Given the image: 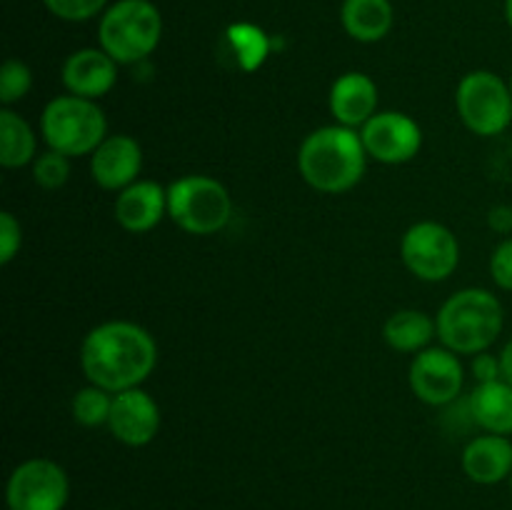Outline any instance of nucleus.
Masks as SVG:
<instances>
[{
  "label": "nucleus",
  "instance_id": "21",
  "mask_svg": "<svg viewBox=\"0 0 512 510\" xmlns=\"http://www.w3.org/2000/svg\"><path fill=\"white\" fill-rule=\"evenodd\" d=\"M35 158L38 135L33 125L13 108H0V165L5 170H18L33 165Z\"/></svg>",
  "mask_w": 512,
  "mask_h": 510
},
{
  "label": "nucleus",
  "instance_id": "14",
  "mask_svg": "<svg viewBox=\"0 0 512 510\" xmlns=\"http://www.w3.org/2000/svg\"><path fill=\"white\" fill-rule=\"evenodd\" d=\"M118 68L120 65L103 48H80L65 58L60 80L65 93L100 100L118 83Z\"/></svg>",
  "mask_w": 512,
  "mask_h": 510
},
{
  "label": "nucleus",
  "instance_id": "16",
  "mask_svg": "<svg viewBox=\"0 0 512 510\" xmlns=\"http://www.w3.org/2000/svg\"><path fill=\"white\" fill-rule=\"evenodd\" d=\"M380 105V90L370 75L360 73V70H350L335 78L330 85L328 108L335 123L345 125V128L360 130L375 113Z\"/></svg>",
  "mask_w": 512,
  "mask_h": 510
},
{
  "label": "nucleus",
  "instance_id": "29",
  "mask_svg": "<svg viewBox=\"0 0 512 510\" xmlns=\"http://www.w3.org/2000/svg\"><path fill=\"white\" fill-rule=\"evenodd\" d=\"M470 373H473L475 383H493V380H503L500 355H493L490 350L473 355V360H470Z\"/></svg>",
  "mask_w": 512,
  "mask_h": 510
},
{
  "label": "nucleus",
  "instance_id": "26",
  "mask_svg": "<svg viewBox=\"0 0 512 510\" xmlns=\"http://www.w3.org/2000/svg\"><path fill=\"white\" fill-rule=\"evenodd\" d=\"M23 248V225L10 210L0 213V265H10Z\"/></svg>",
  "mask_w": 512,
  "mask_h": 510
},
{
  "label": "nucleus",
  "instance_id": "2",
  "mask_svg": "<svg viewBox=\"0 0 512 510\" xmlns=\"http://www.w3.org/2000/svg\"><path fill=\"white\" fill-rule=\"evenodd\" d=\"M368 160L360 130L338 123L310 130L298 148L300 178L323 195L353 190L363 180Z\"/></svg>",
  "mask_w": 512,
  "mask_h": 510
},
{
  "label": "nucleus",
  "instance_id": "10",
  "mask_svg": "<svg viewBox=\"0 0 512 510\" xmlns=\"http://www.w3.org/2000/svg\"><path fill=\"white\" fill-rule=\"evenodd\" d=\"M408 383L415 398L430 408H448L460 398L465 388V365L458 353L445 345L425 348L413 355Z\"/></svg>",
  "mask_w": 512,
  "mask_h": 510
},
{
  "label": "nucleus",
  "instance_id": "9",
  "mask_svg": "<svg viewBox=\"0 0 512 510\" xmlns=\"http://www.w3.org/2000/svg\"><path fill=\"white\" fill-rule=\"evenodd\" d=\"M70 498L68 473L50 458L18 463L5 485L8 510H65Z\"/></svg>",
  "mask_w": 512,
  "mask_h": 510
},
{
  "label": "nucleus",
  "instance_id": "32",
  "mask_svg": "<svg viewBox=\"0 0 512 510\" xmlns=\"http://www.w3.org/2000/svg\"><path fill=\"white\" fill-rule=\"evenodd\" d=\"M505 20H508V25L512 30V0H505Z\"/></svg>",
  "mask_w": 512,
  "mask_h": 510
},
{
  "label": "nucleus",
  "instance_id": "33",
  "mask_svg": "<svg viewBox=\"0 0 512 510\" xmlns=\"http://www.w3.org/2000/svg\"><path fill=\"white\" fill-rule=\"evenodd\" d=\"M508 483H510V493H512V475H510V480H508Z\"/></svg>",
  "mask_w": 512,
  "mask_h": 510
},
{
  "label": "nucleus",
  "instance_id": "7",
  "mask_svg": "<svg viewBox=\"0 0 512 510\" xmlns=\"http://www.w3.org/2000/svg\"><path fill=\"white\" fill-rule=\"evenodd\" d=\"M455 110L470 133L495 138L512 123L510 83L493 70H470L455 90Z\"/></svg>",
  "mask_w": 512,
  "mask_h": 510
},
{
  "label": "nucleus",
  "instance_id": "35",
  "mask_svg": "<svg viewBox=\"0 0 512 510\" xmlns=\"http://www.w3.org/2000/svg\"><path fill=\"white\" fill-rule=\"evenodd\" d=\"M103 510H115V508H103Z\"/></svg>",
  "mask_w": 512,
  "mask_h": 510
},
{
  "label": "nucleus",
  "instance_id": "3",
  "mask_svg": "<svg viewBox=\"0 0 512 510\" xmlns=\"http://www.w3.org/2000/svg\"><path fill=\"white\" fill-rule=\"evenodd\" d=\"M435 325L440 345L473 358L498 343L505 328V310L493 290L463 288L440 305Z\"/></svg>",
  "mask_w": 512,
  "mask_h": 510
},
{
  "label": "nucleus",
  "instance_id": "34",
  "mask_svg": "<svg viewBox=\"0 0 512 510\" xmlns=\"http://www.w3.org/2000/svg\"><path fill=\"white\" fill-rule=\"evenodd\" d=\"M508 83H510V90H512V73H510V80H508Z\"/></svg>",
  "mask_w": 512,
  "mask_h": 510
},
{
  "label": "nucleus",
  "instance_id": "13",
  "mask_svg": "<svg viewBox=\"0 0 512 510\" xmlns=\"http://www.w3.org/2000/svg\"><path fill=\"white\" fill-rule=\"evenodd\" d=\"M143 173V145L133 135H108L90 155V178L98 188L120 193L140 180Z\"/></svg>",
  "mask_w": 512,
  "mask_h": 510
},
{
  "label": "nucleus",
  "instance_id": "6",
  "mask_svg": "<svg viewBox=\"0 0 512 510\" xmlns=\"http://www.w3.org/2000/svg\"><path fill=\"white\" fill-rule=\"evenodd\" d=\"M168 218L188 235H215L233 218V195L213 175H183L168 185Z\"/></svg>",
  "mask_w": 512,
  "mask_h": 510
},
{
  "label": "nucleus",
  "instance_id": "4",
  "mask_svg": "<svg viewBox=\"0 0 512 510\" xmlns=\"http://www.w3.org/2000/svg\"><path fill=\"white\" fill-rule=\"evenodd\" d=\"M163 38V15L150 0H115L98 23V48L118 65H138Z\"/></svg>",
  "mask_w": 512,
  "mask_h": 510
},
{
  "label": "nucleus",
  "instance_id": "30",
  "mask_svg": "<svg viewBox=\"0 0 512 510\" xmlns=\"http://www.w3.org/2000/svg\"><path fill=\"white\" fill-rule=\"evenodd\" d=\"M488 225L500 235L512 233V208L510 205H495L488 213Z\"/></svg>",
  "mask_w": 512,
  "mask_h": 510
},
{
  "label": "nucleus",
  "instance_id": "15",
  "mask_svg": "<svg viewBox=\"0 0 512 510\" xmlns=\"http://www.w3.org/2000/svg\"><path fill=\"white\" fill-rule=\"evenodd\" d=\"M115 223L133 235L150 233L168 218V188L158 180H135L120 190L113 203Z\"/></svg>",
  "mask_w": 512,
  "mask_h": 510
},
{
  "label": "nucleus",
  "instance_id": "17",
  "mask_svg": "<svg viewBox=\"0 0 512 510\" xmlns=\"http://www.w3.org/2000/svg\"><path fill=\"white\" fill-rule=\"evenodd\" d=\"M460 468L478 485H498L512 475V440L508 435L483 433L468 440L460 453Z\"/></svg>",
  "mask_w": 512,
  "mask_h": 510
},
{
  "label": "nucleus",
  "instance_id": "1",
  "mask_svg": "<svg viewBox=\"0 0 512 510\" xmlns=\"http://www.w3.org/2000/svg\"><path fill=\"white\" fill-rule=\"evenodd\" d=\"M158 365V343L148 328L133 320H105L80 343L85 380L108 393L143 388Z\"/></svg>",
  "mask_w": 512,
  "mask_h": 510
},
{
  "label": "nucleus",
  "instance_id": "27",
  "mask_svg": "<svg viewBox=\"0 0 512 510\" xmlns=\"http://www.w3.org/2000/svg\"><path fill=\"white\" fill-rule=\"evenodd\" d=\"M230 38H233L235 48H238L240 58L248 60V68L258 65L265 55V35L258 28H250V25H235L230 30Z\"/></svg>",
  "mask_w": 512,
  "mask_h": 510
},
{
  "label": "nucleus",
  "instance_id": "31",
  "mask_svg": "<svg viewBox=\"0 0 512 510\" xmlns=\"http://www.w3.org/2000/svg\"><path fill=\"white\" fill-rule=\"evenodd\" d=\"M500 365H503V380L512 385V338L500 350Z\"/></svg>",
  "mask_w": 512,
  "mask_h": 510
},
{
  "label": "nucleus",
  "instance_id": "28",
  "mask_svg": "<svg viewBox=\"0 0 512 510\" xmlns=\"http://www.w3.org/2000/svg\"><path fill=\"white\" fill-rule=\"evenodd\" d=\"M490 278L500 290L512 293V238H503L490 255Z\"/></svg>",
  "mask_w": 512,
  "mask_h": 510
},
{
  "label": "nucleus",
  "instance_id": "24",
  "mask_svg": "<svg viewBox=\"0 0 512 510\" xmlns=\"http://www.w3.org/2000/svg\"><path fill=\"white\" fill-rule=\"evenodd\" d=\"M33 90V70L18 58H8L0 68V103L3 108H13L20 100L28 98Z\"/></svg>",
  "mask_w": 512,
  "mask_h": 510
},
{
  "label": "nucleus",
  "instance_id": "19",
  "mask_svg": "<svg viewBox=\"0 0 512 510\" xmlns=\"http://www.w3.org/2000/svg\"><path fill=\"white\" fill-rule=\"evenodd\" d=\"M340 23L358 43H380L393 30L395 10L390 0H343Z\"/></svg>",
  "mask_w": 512,
  "mask_h": 510
},
{
  "label": "nucleus",
  "instance_id": "5",
  "mask_svg": "<svg viewBox=\"0 0 512 510\" xmlns=\"http://www.w3.org/2000/svg\"><path fill=\"white\" fill-rule=\"evenodd\" d=\"M108 135V118L98 100L78 98L70 93L55 95L45 103L40 115L43 143L68 158H83V155L90 158Z\"/></svg>",
  "mask_w": 512,
  "mask_h": 510
},
{
  "label": "nucleus",
  "instance_id": "20",
  "mask_svg": "<svg viewBox=\"0 0 512 510\" xmlns=\"http://www.w3.org/2000/svg\"><path fill=\"white\" fill-rule=\"evenodd\" d=\"M383 338L388 348L403 355H418L430 348L433 338H438V325L433 315L418 308H403L388 315L383 325Z\"/></svg>",
  "mask_w": 512,
  "mask_h": 510
},
{
  "label": "nucleus",
  "instance_id": "22",
  "mask_svg": "<svg viewBox=\"0 0 512 510\" xmlns=\"http://www.w3.org/2000/svg\"><path fill=\"white\" fill-rule=\"evenodd\" d=\"M110 408H113V393L98 388V385L88 383L85 388H80L78 393L70 400V415L78 425L83 428H100V425H108Z\"/></svg>",
  "mask_w": 512,
  "mask_h": 510
},
{
  "label": "nucleus",
  "instance_id": "23",
  "mask_svg": "<svg viewBox=\"0 0 512 510\" xmlns=\"http://www.w3.org/2000/svg\"><path fill=\"white\" fill-rule=\"evenodd\" d=\"M70 160L73 158L58 153V150L45 148L30 165L33 183L43 190H60L70 180V170H73L70 168Z\"/></svg>",
  "mask_w": 512,
  "mask_h": 510
},
{
  "label": "nucleus",
  "instance_id": "12",
  "mask_svg": "<svg viewBox=\"0 0 512 510\" xmlns=\"http://www.w3.org/2000/svg\"><path fill=\"white\" fill-rule=\"evenodd\" d=\"M163 425L160 405L145 388H130L113 395V408L105 428L118 443L128 448H145L153 443Z\"/></svg>",
  "mask_w": 512,
  "mask_h": 510
},
{
  "label": "nucleus",
  "instance_id": "25",
  "mask_svg": "<svg viewBox=\"0 0 512 510\" xmlns=\"http://www.w3.org/2000/svg\"><path fill=\"white\" fill-rule=\"evenodd\" d=\"M45 8L65 23H85L105 13L108 0H43Z\"/></svg>",
  "mask_w": 512,
  "mask_h": 510
},
{
  "label": "nucleus",
  "instance_id": "8",
  "mask_svg": "<svg viewBox=\"0 0 512 510\" xmlns=\"http://www.w3.org/2000/svg\"><path fill=\"white\" fill-rule=\"evenodd\" d=\"M400 260L423 283H443L460 265L458 235L438 220H418L400 238Z\"/></svg>",
  "mask_w": 512,
  "mask_h": 510
},
{
  "label": "nucleus",
  "instance_id": "11",
  "mask_svg": "<svg viewBox=\"0 0 512 510\" xmlns=\"http://www.w3.org/2000/svg\"><path fill=\"white\" fill-rule=\"evenodd\" d=\"M370 160L383 165H405L423 148V128L418 120L400 110H378L360 128Z\"/></svg>",
  "mask_w": 512,
  "mask_h": 510
},
{
  "label": "nucleus",
  "instance_id": "18",
  "mask_svg": "<svg viewBox=\"0 0 512 510\" xmlns=\"http://www.w3.org/2000/svg\"><path fill=\"white\" fill-rule=\"evenodd\" d=\"M470 423L478 425L483 433L512 435V385L508 380L493 383H475L468 395Z\"/></svg>",
  "mask_w": 512,
  "mask_h": 510
}]
</instances>
